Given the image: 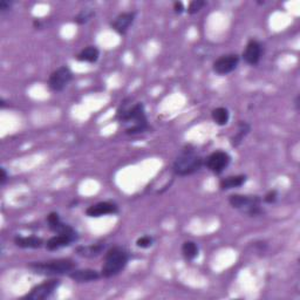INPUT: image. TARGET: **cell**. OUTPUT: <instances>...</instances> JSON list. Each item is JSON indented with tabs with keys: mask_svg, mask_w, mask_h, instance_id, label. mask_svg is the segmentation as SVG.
<instances>
[{
	"mask_svg": "<svg viewBox=\"0 0 300 300\" xmlns=\"http://www.w3.org/2000/svg\"><path fill=\"white\" fill-rule=\"evenodd\" d=\"M205 2L203 0H192V2L189 4L188 6V13L189 14H195L199 12L203 9V6H205Z\"/></svg>",
	"mask_w": 300,
	"mask_h": 300,
	"instance_id": "23",
	"label": "cell"
},
{
	"mask_svg": "<svg viewBox=\"0 0 300 300\" xmlns=\"http://www.w3.org/2000/svg\"><path fill=\"white\" fill-rule=\"evenodd\" d=\"M129 256L121 248L110 249L105 256V263H103L101 274L105 278H110L119 274L124 267L127 266Z\"/></svg>",
	"mask_w": 300,
	"mask_h": 300,
	"instance_id": "2",
	"label": "cell"
},
{
	"mask_svg": "<svg viewBox=\"0 0 300 300\" xmlns=\"http://www.w3.org/2000/svg\"><path fill=\"white\" fill-rule=\"evenodd\" d=\"M153 243H154V239L150 237V236H143V237L137 239L136 245L138 246V248L148 249L153 245Z\"/></svg>",
	"mask_w": 300,
	"mask_h": 300,
	"instance_id": "24",
	"label": "cell"
},
{
	"mask_svg": "<svg viewBox=\"0 0 300 300\" xmlns=\"http://www.w3.org/2000/svg\"><path fill=\"white\" fill-rule=\"evenodd\" d=\"M203 166V159L198 156L194 150L185 149L182 152L174 162L173 170L178 176H188L195 174Z\"/></svg>",
	"mask_w": 300,
	"mask_h": 300,
	"instance_id": "3",
	"label": "cell"
},
{
	"mask_svg": "<svg viewBox=\"0 0 300 300\" xmlns=\"http://www.w3.org/2000/svg\"><path fill=\"white\" fill-rule=\"evenodd\" d=\"M119 211L116 204L110 202H100L98 204L91 205L86 210V215L89 217H101L106 215H114Z\"/></svg>",
	"mask_w": 300,
	"mask_h": 300,
	"instance_id": "12",
	"label": "cell"
},
{
	"mask_svg": "<svg viewBox=\"0 0 300 300\" xmlns=\"http://www.w3.org/2000/svg\"><path fill=\"white\" fill-rule=\"evenodd\" d=\"M245 182H246L245 175H237V176H230V177L223 178V180L220 181L219 187L222 190H230V189L241 188L242 185H244Z\"/></svg>",
	"mask_w": 300,
	"mask_h": 300,
	"instance_id": "17",
	"label": "cell"
},
{
	"mask_svg": "<svg viewBox=\"0 0 300 300\" xmlns=\"http://www.w3.org/2000/svg\"><path fill=\"white\" fill-rule=\"evenodd\" d=\"M229 202L232 208L241 210L242 212L248 213L249 216L262 215L263 210L260 208V199L258 196H246V195H232L229 198Z\"/></svg>",
	"mask_w": 300,
	"mask_h": 300,
	"instance_id": "5",
	"label": "cell"
},
{
	"mask_svg": "<svg viewBox=\"0 0 300 300\" xmlns=\"http://www.w3.org/2000/svg\"><path fill=\"white\" fill-rule=\"evenodd\" d=\"M100 56V51L95 46H88L85 49L79 53L77 55V60L81 62H88V63H94L98 61Z\"/></svg>",
	"mask_w": 300,
	"mask_h": 300,
	"instance_id": "16",
	"label": "cell"
},
{
	"mask_svg": "<svg viewBox=\"0 0 300 300\" xmlns=\"http://www.w3.org/2000/svg\"><path fill=\"white\" fill-rule=\"evenodd\" d=\"M117 120L121 123L130 124L126 129L128 135L143 133L148 128V120L145 116L144 106L142 103H135L131 107H126V103L117 110Z\"/></svg>",
	"mask_w": 300,
	"mask_h": 300,
	"instance_id": "1",
	"label": "cell"
},
{
	"mask_svg": "<svg viewBox=\"0 0 300 300\" xmlns=\"http://www.w3.org/2000/svg\"><path fill=\"white\" fill-rule=\"evenodd\" d=\"M95 16V10L93 9H82L77 17H75V23L79 25H84L86 23H88L89 20L92 19L93 17Z\"/></svg>",
	"mask_w": 300,
	"mask_h": 300,
	"instance_id": "22",
	"label": "cell"
},
{
	"mask_svg": "<svg viewBox=\"0 0 300 300\" xmlns=\"http://www.w3.org/2000/svg\"><path fill=\"white\" fill-rule=\"evenodd\" d=\"M11 6H12V3L9 2V0H2L0 2V12H6V11L11 9Z\"/></svg>",
	"mask_w": 300,
	"mask_h": 300,
	"instance_id": "26",
	"label": "cell"
},
{
	"mask_svg": "<svg viewBox=\"0 0 300 300\" xmlns=\"http://www.w3.org/2000/svg\"><path fill=\"white\" fill-rule=\"evenodd\" d=\"M0 171H2V177H0V183L4 184L6 182V180H7V174H6V170L4 169V168H2V169H0Z\"/></svg>",
	"mask_w": 300,
	"mask_h": 300,
	"instance_id": "28",
	"label": "cell"
},
{
	"mask_svg": "<svg viewBox=\"0 0 300 300\" xmlns=\"http://www.w3.org/2000/svg\"><path fill=\"white\" fill-rule=\"evenodd\" d=\"M135 16H136L135 12H124L119 14L112 23V28L120 35L126 34L127 31L129 30V27L134 23Z\"/></svg>",
	"mask_w": 300,
	"mask_h": 300,
	"instance_id": "11",
	"label": "cell"
},
{
	"mask_svg": "<svg viewBox=\"0 0 300 300\" xmlns=\"http://www.w3.org/2000/svg\"><path fill=\"white\" fill-rule=\"evenodd\" d=\"M69 278L78 283H88V281L98 280L100 278V273L98 271L92 269H84V270H73L69 273Z\"/></svg>",
	"mask_w": 300,
	"mask_h": 300,
	"instance_id": "13",
	"label": "cell"
},
{
	"mask_svg": "<svg viewBox=\"0 0 300 300\" xmlns=\"http://www.w3.org/2000/svg\"><path fill=\"white\" fill-rule=\"evenodd\" d=\"M231 162V157L225 152H215L208 156L205 166L213 174H222Z\"/></svg>",
	"mask_w": 300,
	"mask_h": 300,
	"instance_id": "8",
	"label": "cell"
},
{
	"mask_svg": "<svg viewBox=\"0 0 300 300\" xmlns=\"http://www.w3.org/2000/svg\"><path fill=\"white\" fill-rule=\"evenodd\" d=\"M75 241H77V239L70 237V236L56 235L48 239L47 243H46V248H47V250H49V251H54V250H59L61 248L69 246Z\"/></svg>",
	"mask_w": 300,
	"mask_h": 300,
	"instance_id": "14",
	"label": "cell"
},
{
	"mask_svg": "<svg viewBox=\"0 0 300 300\" xmlns=\"http://www.w3.org/2000/svg\"><path fill=\"white\" fill-rule=\"evenodd\" d=\"M277 197H278V192L276 190H271L265 195L264 201H265L266 203H269V204H272V203L277 201Z\"/></svg>",
	"mask_w": 300,
	"mask_h": 300,
	"instance_id": "25",
	"label": "cell"
},
{
	"mask_svg": "<svg viewBox=\"0 0 300 300\" xmlns=\"http://www.w3.org/2000/svg\"><path fill=\"white\" fill-rule=\"evenodd\" d=\"M212 120L215 121L216 124L218 126H225L228 124L229 120H230V113L224 107H218V108L212 110Z\"/></svg>",
	"mask_w": 300,
	"mask_h": 300,
	"instance_id": "19",
	"label": "cell"
},
{
	"mask_svg": "<svg viewBox=\"0 0 300 300\" xmlns=\"http://www.w3.org/2000/svg\"><path fill=\"white\" fill-rule=\"evenodd\" d=\"M182 253L188 260L195 259L198 256V246L195 242H184L183 246H182Z\"/></svg>",
	"mask_w": 300,
	"mask_h": 300,
	"instance_id": "21",
	"label": "cell"
},
{
	"mask_svg": "<svg viewBox=\"0 0 300 300\" xmlns=\"http://www.w3.org/2000/svg\"><path fill=\"white\" fill-rule=\"evenodd\" d=\"M14 243L17 246L23 249H39L44 245V241L41 238L30 236V237H16Z\"/></svg>",
	"mask_w": 300,
	"mask_h": 300,
	"instance_id": "15",
	"label": "cell"
},
{
	"mask_svg": "<svg viewBox=\"0 0 300 300\" xmlns=\"http://www.w3.org/2000/svg\"><path fill=\"white\" fill-rule=\"evenodd\" d=\"M239 63V56L237 54L222 55L213 62L212 68L218 75H227L234 72Z\"/></svg>",
	"mask_w": 300,
	"mask_h": 300,
	"instance_id": "9",
	"label": "cell"
},
{
	"mask_svg": "<svg viewBox=\"0 0 300 300\" xmlns=\"http://www.w3.org/2000/svg\"><path fill=\"white\" fill-rule=\"evenodd\" d=\"M250 131V126L246 122H241L239 123L238 130L234 136L231 137V145L232 147H238L239 144L242 143V141L244 140V137L249 134Z\"/></svg>",
	"mask_w": 300,
	"mask_h": 300,
	"instance_id": "20",
	"label": "cell"
},
{
	"mask_svg": "<svg viewBox=\"0 0 300 300\" xmlns=\"http://www.w3.org/2000/svg\"><path fill=\"white\" fill-rule=\"evenodd\" d=\"M72 70H70L68 67L61 66L51 74V77L48 79V87L51 88L53 92H61L65 89L66 86L72 81Z\"/></svg>",
	"mask_w": 300,
	"mask_h": 300,
	"instance_id": "6",
	"label": "cell"
},
{
	"mask_svg": "<svg viewBox=\"0 0 300 300\" xmlns=\"http://www.w3.org/2000/svg\"><path fill=\"white\" fill-rule=\"evenodd\" d=\"M103 250H105L103 244H93L88 246H79L77 248V253L81 257H86V258H93V257L99 256Z\"/></svg>",
	"mask_w": 300,
	"mask_h": 300,
	"instance_id": "18",
	"label": "cell"
},
{
	"mask_svg": "<svg viewBox=\"0 0 300 300\" xmlns=\"http://www.w3.org/2000/svg\"><path fill=\"white\" fill-rule=\"evenodd\" d=\"M262 45L257 40H250L243 52V59L246 63L256 66L262 58Z\"/></svg>",
	"mask_w": 300,
	"mask_h": 300,
	"instance_id": "10",
	"label": "cell"
},
{
	"mask_svg": "<svg viewBox=\"0 0 300 300\" xmlns=\"http://www.w3.org/2000/svg\"><path fill=\"white\" fill-rule=\"evenodd\" d=\"M75 263L70 259H55L49 262L31 263L28 267L38 274H63L70 273L75 269Z\"/></svg>",
	"mask_w": 300,
	"mask_h": 300,
	"instance_id": "4",
	"label": "cell"
},
{
	"mask_svg": "<svg viewBox=\"0 0 300 300\" xmlns=\"http://www.w3.org/2000/svg\"><path fill=\"white\" fill-rule=\"evenodd\" d=\"M60 286V280L58 279H51V280H46L44 283L37 285L32 288L30 293H27L25 295V298L30 299V300H41V299H46L54 293V291H56V288Z\"/></svg>",
	"mask_w": 300,
	"mask_h": 300,
	"instance_id": "7",
	"label": "cell"
},
{
	"mask_svg": "<svg viewBox=\"0 0 300 300\" xmlns=\"http://www.w3.org/2000/svg\"><path fill=\"white\" fill-rule=\"evenodd\" d=\"M174 10H175V12H176V13L181 14V13L184 11V5H183V3H182V2H176V3H174Z\"/></svg>",
	"mask_w": 300,
	"mask_h": 300,
	"instance_id": "27",
	"label": "cell"
}]
</instances>
